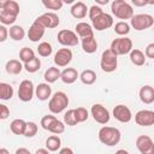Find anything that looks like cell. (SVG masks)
<instances>
[{
    "mask_svg": "<svg viewBox=\"0 0 154 154\" xmlns=\"http://www.w3.org/2000/svg\"><path fill=\"white\" fill-rule=\"evenodd\" d=\"M75 30H76V34L81 37V38H85V37H89V36H94V30H93V26L85 22H79L76 24L75 26Z\"/></svg>",
    "mask_w": 154,
    "mask_h": 154,
    "instance_id": "44dd1931",
    "label": "cell"
},
{
    "mask_svg": "<svg viewBox=\"0 0 154 154\" xmlns=\"http://www.w3.org/2000/svg\"><path fill=\"white\" fill-rule=\"evenodd\" d=\"M10 116V109H8V107L6 106V105H4V103H1L0 105V119H6L7 117Z\"/></svg>",
    "mask_w": 154,
    "mask_h": 154,
    "instance_id": "b9f144b4",
    "label": "cell"
},
{
    "mask_svg": "<svg viewBox=\"0 0 154 154\" xmlns=\"http://www.w3.org/2000/svg\"><path fill=\"white\" fill-rule=\"evenodd\" d=\"M41 126H42V129H45L54 135H60L65 131V123L60 122L55 116H52V114H47V116L42 117Z\"/></svg>",
    "mask_w": 154,
    "mask_h": 154,
    "instance_id": "5b68a950",
    "label": "cell"
},
{
    "mask_svg": "<svg viewBox=\"0 0 154 154\" xmlns=\"http://www.w3.org/2000/svg\"><path fill=\"white\" fill-rule=\"evenodd\" d=\"M79 78H81V82L83 84H87V85H91L95 83L96 81V73L95 71L90 70V69H87V70H83L79 75Z\"/></svg>",
    "mask_w": 154,
    "mask_h": 154,
    "instance_id": "83f0119b",
    "label": "cell"
},
{
    "mask_svg": "<svg viewBox=\"0 0 154 154\" xmlns=\"http://www.w3.org/2000/svg\"><path fill=\"white\" fill-rule=\"evenodd\" d=\"M14 154H31V153H30L29 149H26V148H24V147H20V148H18V149L16 150Z\"/></svg>",
    "mask_w": 154,
    "mask_h": 154,
    "instance_id": "bcb514c9",
    "label": "cell"
},
{
    "mask_svg": "<svg viewBox=\"0 0 154 154\" xmlns=\"http://www.w3.org/2000/svg\"><path fill=\"white\" fill-rule=\"evenodd\" d=\"M23 67H24V65L22 64V61L17 60V59H11L5 65V70L8 75H19L22 72Z\"/></svg>",
    "mask_w": 154,
    "mask_h": 154,
    "instance_id": "cb8c5ba5",
    "label": "cell"
},
{
    "mask_svg": "<svg viewBox=\"0 0 154 154\" xmlns=\"http://www.w3.org/2000/svg\"><path fill=\"white\" fill-rule=\"evenodd\" d=\"M35 58V53L31 48L29 47H23L20 51H19V60L24 64L29 63L30 60H32Z\"/></svg>",
    "mask_w": 154,
    "mask_h": 154,
    "instance_id": "d6a6232c",
    "label": "cell"
},
{
    "mask_svg": "<svg viewBox=\"0 0 154 154\" xmlns=\"http://www.w3.org/2000/svg\"><path fill=\"white\" fill-rule=\"evenodd\" d=\"M24 69L29 73H35V72H37L41 69V60L35 57L32 60H30L29 63L24 64Z\"/></svg>",
    "mask_w": 154,
    "mask_h": 154,
    "instance_id": "e575fe53",
    "label": "cell"
},
{
    "mask_svg": "<svg viewBox=\"0 0 154 154\" xmlns=\"http://www.w3.org/2000/svg\"><path fill=\"white\" fill-rule=\"evenodd\" d=\"M37 125L36 123L34 122H26V125H25V130H24V134L23 136L25 137H34L36 134H37Z\"/></svg>",
    "mask_w": 154,
    "mask_h": 154,
    "instance_id": "f35d334b",
    "label": "cell"
},
{
    "mask_svg": "<svg viewBox=\"0 0 154 154\" xmlns=\"http://www.w3.org/2000/svg\"><path fill=\"white\" fill-rule=\"evenodd\" d=\"M37 52L41 57L46 58V57H49L53 52V48H52V45L48 43V42H41L37 47Z\"/></svg>",
    "mask_w": 154,
    "mask_h": 154,
    "instance_id": "8d00e7d4",
    "label": "cell"
},
{
    "mask_svg": "<svg viewBox=\"0 0 154 154\" xmlns=\"http://www.w3.org/2000/svg\"><path fill=\"white\" fill-rule=\"evenodd\" d=\"M144 54L147 58H150V59H154V42L149 43L147 47H146V51H144Z\"/></svg>",
    "mask_w": 154,
    "mask_h": 154,
    "instance_id": "7bdbcfd3",
    "label": "cell"
},
{
    "mask_svg": "<svg viewBox=\"0 0 154 154\" xmlns=\"http://www.w3.org/2000/svg\"><path fill=\"white\" fill-rule=\"evenodd\" d=\"M75 113H76V118H77L78 123L85 122L88 119V117H89V113H88L87 108H84V107H77V108H75Z\"/></svg>",
    "mask_w": 154,
    "mask_h": 154,
    "instance_id": "ab89813d",
    "label": "cell"
},
{
    "mask_svg": "<svg viewBox=\"0 0 154 154\" xmlns=\"http://www.w3.org/2000/svg\"><path fill=\"white\" fill-rule=\"evenodd\" d=\"M135 122L140 126H150L154 125V111L141 109L135 114Z\"/></svg>",
    "mask_w": 154,
    "mask_h": 154,
    "instance_id": "5bb4252c",
    "label": "cell"
},
{
    "mask_svg": "<svg viewBox=\"0 0 154 154\" xmlns=\"http://www.w3.org/2000/svg\"><path fill=\"white\" fill-rule=\"evenodd\" d=\"M78 77H79V75H78V72H77L76 69H73V67H66V69H64L61 71L60 79L65 84H72V83H75L77 81Z\"/></svg>",
    "mask_w": 154,
    "mask_h": 154,
    "instance_id": "7402d4cb",
    "label": "cell"
},
{
    "mask_svg": "<svg viewBox=\"0 0 154 154\" xmlns=\"http://www.w3.org/2000/svg\"><path fill=\"white\" fill-rule=\"evenodd\" d=\"M122 138V134L119 129L113 126H102L99 130V141L108 147H113L119 143Z\"/></svg>",
    "mask_w": 154,
    "mask_h": 154,
    "instance_id": "7a4b0ae2",
    "label": "cell"
},
{
    "mask_svg": "<svg viewBox=\"0 0 154 154\" xmlns=\"http://www.w3.org/2000/svg\"><path fill=\"white\" fill-rule=\"evenodd\" d=\"M61 147V140L58 135H52L46 140V148L49 152H57Z\"/></svg>",
    "mask_w": 154,
    "mask_h": 154,
    "instance_id": "f1b7e54d",
    "label": "cell"
},
{
    "mask_svg": "<svg viewBox=\"0 0 154 154\" xmlns=\"http://www.w3.org/2000/svg\"><path fill=\"white\" fill-rule=\"evenodd\" d=\"M0 154H10V152H8L6 148H1V149H0Z\"/></svg>",
    "mask_w": 154,
    "mask_h": 154,
    "instance_id": "816d5d0a",
    "label": "cell"
},
{
    "mask_svg": "<svg viewBox=\"0 0 154 154\" xmlns=\"http://www.w3.org/2000/svg\"><path fill=\"white\" fill-rule=\"evenodd\" d=\"M8 36V30L5 25H0V42H5Z\"/></svg>",
    "mask_w": 154,
    "mask_h": 154,
    "instance_id": "ee69618b",
    "label": "cell"
},
{
    "mask_svg": "<svg viewBox=\"0 0 154 154\" xmlns=\"http://www.w3.org/2000/svg\"><path fill=\"white\" fill-rule=\"evenodd\" d=\"M111 49L112 52H114L117 55H125V54H130V52L134 49L132 48V41L131 38L126 37V36H122V37H117L112 41L111 43Z\"/></svg>",
    "mask_w": 154,
    "mask_h": 154,
    "instance_id": "ba28073f",
    "label": "cell"
},
{
    "mask_svg": "<svg viewBox=\"0 0 154 154\" xmlns=\"http://www.w3.org/2000/svg\"><path fill=\"white\" fill-rule=\"evenodd\" d=\"M101 13H103V11H102V8L100 7V6H97V5H93L90 8H89V12H88V16H89V19L93 22L96 17H99Z\"/></svg>",
    "mask_w": 154,
    "mask_h": 154,
    "instance_id": "60d3db41",
    "label": "cell"
},
{
    "mask_svg": "<svg viewBox=\"0 0 154 154\" xmlns=\"http://www.w3.org/2000/svg\"><path fill=\"white\" fill-rule=\"evenodd\" d=\"M35 154H49V150L47 148H40L35 152Z\"/></svg>",
    "mask_w": 154,
    "mask_h": 154,
    "instance_id": "c3c4849f",
    "label": "cell"
},
{
    "mask_svg": "<svg viewBox=\"0 0 154 154\" xmlns=\"http://www.w3.org/2000/svg\"><path fill=\"white\" fill-rule=\"evenodd\" d=\"M34 94H35V88L32 82L30 79H23L18 87V99L23 102H28L32 99Z\"/></svg>",
    "mask_w": 154,
    "mask_h": 154,
    "instance_id": "9c48e42d",
    "label": "cell"
},
{
    "mask_svg": "<svg viewBox=\"0 0 154 154\" xmlns=\"http://www.w3.org/2000/svg\"><path fill=\"white\" fill-rule=\"evenodd\" d=\"M35 95L38 100L41 101H46L49 97H52V88L49 87L48 83H40L36 88H35Z\"/></svg>",
    "mask_w": 154,
    "mask_h": 154,
    "instance_id": "ffe728a7",
    "label": "cell"
},
{
    "mask_svg": "<svg viewBox=\"0 0 154 154\" xmlns=\"http://www.w3.org/2000/svg\"><path fill=\"white\" fill-rule=\"evenodd\" d=\"M114 154H130L128 150H125V149H118Z\"/></svg>",
    "mask_w": 154,
    "mask_h": 154,
    "instance_id": "681fc988",
    "label": "cell"
},
{
    "mask_svg": "<svg viewBox=\"0 0 154 154\" xmlns=\"http://www.w3.org/2000/svg\"><path fill=\"white\" fill-rule=\"evenodd\" d=\"M91 23H93V29H95L97 31H102L113 25V17L111 14L103 12L99 17H96Z\"/></svg>",
    "mask_w": 154,
    "mask_h": 154,
    "instance_id": "9a60e30c",
    "label": "cell"
},
{
    "mask_svg": "<svg viewBox=\"0 0 154 154\" xmlns=\"http://www.w3.org/2000/svg\"><path fill=\"white\" fill-rule=\"evenodd\" d=\"M43 77H45V81H46L48 84H49V83H54V82H57V81L61 77V72H60L59 67L51 66V67H48V69L45 71Z\"/></svg>",
    "mask_w": 154,
    "mask_h": 154,
    "instance_id": "484cf974",
    "label": "cell"
},
{
    "mask_svg": "<svg viewBox=\"0 0 154 154\" xmlns=\"http://www.w3.org/2000/svg\"><path fill=\"white\" fill-rule=\"evenodd\" d=\"M8 35L13 41H22L25 36V31L20 25H12L8 30Z\"/></svg>",
    "mask_w": 154,
    "mask_h": 154,
    "instance_id": "f546056e",
    "label": "cell"
},
{
    "mask_svg": "<svg viewBox=\"0 0 154 154\" xmlns=\"http://www.w3.org/2000/svg\"><path fill=\"white\" fill-rule=\"evenodd\" d=\"M45 30H46V28L37 19H35L32 22V24L30 25L29 30H28V37H29V40L31 42H38L43 37Z\"/></svg>",
    "mask_w": 154,
    "mask_h": 154,
    "instance_id": "e0dca14e",
    "label": "cell"
},
{
    "mask_svg": "<svg viewBox=\"0 0 154 154\" xmlns=\"http://www.w3.org/2000/svg\"><path fill=\"white\" fill-rule=\"evenodd\" d=\"M96 4H99V5H106V4H108V0H96Z\"/></svg>",
    "mask_w": 154,
    "mask_h": 154,
    "instance_id": "f907efd6",
    "label": "cell"
},
{
    "mask_svg": "<svg viewBox=\"0 0 154 154\" xmlns=\"http://www.w3.org/2000/svg\"><path fill=\"white\" fill-rule=\"evenodd\" d=\"M136 147L141 154H154V142L148 135H141L136 138Z\"/></svg>",
    "mask_w": 154,
    "mask_h": 154,
    "instance_id": "7c38bea8",
    "label": "cell"
},
{
    "mask_svg": "<svg viewBox=\"0 0 154 154\" xmlns=\"http://www.w3.org/2000/svg\"><path fill=\"white\" fill-rule=\"evenodd\" d=\"M59 154H73V150L69 147H64L59 150Z\"/></svg>",
    "mask_w": 154,
    "mask_h": 154,
    "instance_id": "7dc6e473",
    "label": "cell"
},
{
    "mask_svg": "<svg viewBox=\"0 0 154 154\" xmlns=\"http://www.w3.org/2000/svg\"><path fill=\"white\" fill-rule=\"evenodd\" d=\"M25 125L26 122H24L23 119H13L10 124V129L14 135H23L25 130Z\"/></svg>",
    "mask_w": 154,
    "mask_h": 154,
    "instance_id": "4dcf8cb0",
    "label": "cell"
},
{
    "mask_svg": "<svg viewBox=\"0 0 154 154\" xmlns=\"http://www.w3.org/2000/svg\"><path fill=\"white\" fill-rule=\"evenodd\" d=\"M12 96H13V88H12V85L8 84V83L1 82L0 83V99L6 101V100H10Z\"/></svg>",
    "mask_w": 154,
    "mask_h": 154,
    "instance_id": "1f68e13d",
    "label": "cell"
},
{
    "mask_svg": "<svg viewBox=\"0 0 154 154\" xmlns=\"http://www.w3.org/2000/svg\"><path fill=\"white\" fill-rule=\"evenodd\" d=\"M135 6H146V5H149V4H154V1H146V0H132L131 1Z\"/></svg>",
    "mask_w": 154,
    "mask_h": 154,
    "instance_id": "f6af8a7d",
    "label": "cell"
},
{
    "mask_svg": "<svg viewBox=\"0 0 154 154\" xmlns=\"http://www.w3.org/2000/svg\"><path fill=\"white\" fill-rule=\"evenodd\" d=\"M46 29H54L60 24V19L58 17V14H55L54 12H46L42 13L41 16H38L36 18Z\"/></svg>",
    "mask_w": 154,
    "mask_h": 154,
    "instance_id": "2e32d148",
    "label": "cell"
},
{
    "mask_svg": "<svg viewBox=\"0 0 154 154\" xmlns=\"http://www.w3.org/2000/svg\"><path fill=\"white\" fill-rule=\"evenodd\" d=\"M112 114H113L114 119H117L120 123H129L132 118V113H131L130 108L125 105H117L113 108Z\"/></svg>",
    "mask_w": 154,
    "mask_h": 154,
    "instance_id": "ac0fdd59",
    "label": "cell"
},
{
    "mask_svg": "<svg viewBox=\"0 0 154 154\" xmlns=\"http://www.w3.org/2000/svg\"><path fill=\"white\" fill-rule=\"evenodd\" d=\"M70 12H71L72 17H75L77 19H83L87 16V12H89V10L87 8V5L83 1H77L71 6Z\"/></svg>",
    "mask_w": 154,
    "mask_h": 154,
    "instance_id": "d6986e66",
    "label": "cell"
},
{
    "mask_svg": "<svg viewBox=\"0 0 154 154\" xmlns=\"http://www.w3.org/2000/svg\"><path fill=\"white\" fill-rule=\"evenodd\" d=\"M58 42L61 45V46H65V47H73V46H77L78 45V37H77V34L72 30H69V29H63L58 32Z\"/></svg>",
    "mask_w": 154,
    "mask_h": 154,
    "instance_id": "8fae6325",
    "label": "cell"
},
{
    "mask_svg": "<svg viewBox=\"0 0 154 154\" xmlns=\"http://www.w3.org/2000/svg\"><path fill=\"white\" fill-rule=\"evenodd\" d=\"M54 64L58 67L67 66L72 60V51L70 48H60L54 54Z\"/></svg>",
    "mask_w": 154,
    "mask_h": 154,
    "instance_id": "4fadbf2b",
    "label": "cell"
},
{
    "mask_svg": "<svg viewBox=\"0 0 154 154\" xmlns=\"http://www.w3.org/2000/svg\"><path fill=\"white\" fill-rule=\"evenodd\" d=\"M64 123H65V125H69V126H75L76 124H78L75 109H69L67 112H65V114H64Z\"/></svg>",
    "mask_w": 154,
    "mask_h": 154,
    "instance_id": "d590c367",
    "label": "cell"
},
{
    "mask_svg": "<svg viewBox=\"0 0 154 154\" xmlns=\"http://www.w3.org/2000/svg\"><path fill=\"white\" fill-rule=\"evenodd\" d=\"M90 113H91V116H93V119H94L96 123L102 124V125L107 124V123L109 122V119H111V116H109L108 109H107L105 106L100 105V103L93 105L91 108H90Z\"/></svg>",
    "mask_w": 154,
    "mask_h": 154,
    "instance_id": "30bf717a",
    "label": "cell"
},
{
    "mask_svg": "<svg viewBox=\"0 0 154 154\" xmlns=\"http://www.w3.org/2000/svg\"><path fill=\"white\" fill-rule=\"evenodd\" d=\"M69 106V96L64 91H57L52 95L48 102V108L53 114L63 112Z\"/></svg>",
    "mask_w": 154,
    "mask_h": 154,
    "instance_id": "277c9868",
    "label": "cell"
},
{
    "mask_svg": "<svg viewBox=\"0 0 154 154\" xmlns=\"http://www.w3.org/2000/svg\"><path fill=\"white\" fill-rule=\"evenodd\" d=\"M112 13L119 19H131L134 17V8L132 6L126 2L125 0H114L111 4Z\"/></svg>",
    "mask_w": 154,
    "mask_h": 154,
    "instance_id": "3957f363",
    "label": "cell"
},
{
    "mask_svg": "<svg viewBox=\"0 0 154 154\" xmlns=\"http://www.w3.org/2000/svg\"><path fill=\"white\" fill-rule=\"evenodd\" d=\"M19 14V5L14 0L0 1V22L2 25H11Z\"/></svg>",
    "mask_w": 154,
    "mask_h": 154,
    "instance_id": "6da1fadb",
    "label": "cell"
},
{
    "mask_svg": "<svg viewBox=\"0 0 154 154\" xmlns=\"http://www.w3.org/2000/svg\"><path fill=\"white\" fill-rule=\"evenodd\" d=\"M42 5L48 8V10H53V11H57V10H60L64 5V1L63 0H43L42 1Z\"/></svg>",
    "mask_w": 154,
    "mask_h": 154,
    "instance_id": "74e56055",
    "label": "cell"
},
{
    "mask_svg": "<svg viewBox=\"0 0 154 154\" xmlns=\"http://www.w3.org/2000/svg\"><path fill=\"white\" fill-rule=\"evenodd\" d=\"M114 32L117 35H119L120 37L122 36H126L130 32V25L126 22L120 20V22L116 23V25H114Z\"/></svg>",
    "mask_w": 154,
    "mask_h": 154,
    "instance_id": "836d02e7",
    "label": "cell"
},
{
    "mask_svg": "<svg viewBox=\"0 0 154 154\" xmlns=\"http://www.w3.org/2000/svg\"><path fill=\"white\" fill-rule=\"evenodd\" d=\"M130 24L137 31L146 30V29H149L150 26L154 25V17L152 14H148V13L134 14V17L130 19Z\"/></svg>",
    "mask_w": 154,
    "mask_h": 154,
    "instance_id": "52a82bcc",
    "label": "cell"
},
{
    "mask_svg": "<svg viewBox=\"0 0 154 154\" xmlns=\"http://www.w3.org/2000/svg\"><path fill=\"white\" fill-rule=\"evenodd\" d=\"M118 66V55L112 52L111 48L106 49L101 54V60H100V67L103 72H113L117 70Z\"/></svg>",
    "mask_w": 154,
    "mask_h": 154,
    "instance_id": "8992f818",
    "label": "cell"
},
{
    "mask_svg": "<svg viewBox=\"0 0 154 154\" xmlns=\"http://www.w3.org/2000/svg\"><path fill=\"white\" fill-rule=\"evenodd\" d=\"M82 48L88 54L95 53L96 49H97V41H96V38L94 36H89V37L82 38Z\"/></svg>",
    "mask_w": 154,
    "mask_h": 154,
    "instance_id": "d4e9b609",
    "label": "cell"
},
{
    "mask_svg": "<svg viewBox=\"0 0 154 154\" xmlns=\"http://www.w3.org/2000/svg\"><path fill=\"white\" fill-rule=\"evenodd\" d=\"M146 54L141 51V49H137V48H134L131 52H130V60L134 65L136 66H142L146 64Z\"/></svg>",
    "mask_w": 154,
    "mask_h": 154,
    "instance_id": "4316f807",
    "label": "cell"
},
{
    "mask_svg": "<svg viewBox=\"0 0 154 154\" xmlns=\"http://www.w3.org/2000/svg\"><path fill=\"white\" fill-rule=\"evenodd\" d=\"M138 96H140V100L143 103L149 105V103L154 102V88L150 87V85H143L140 89Z\"/></svg>",
    "mask_w": 154,
    "mask_h": 154,
    "instance_id": "603a6c76",
    "label": "cell"
}]
</instances>
